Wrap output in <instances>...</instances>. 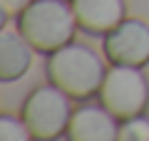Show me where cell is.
<instances>
[{
  "label": "cell",
  "mask_w": 149,
  "mask_h": 141,
  "mask_svg": "<svg viewBox=\"0 0 149 141\" xmlns=\"http://www.w3.org/2000/svg\"><path fill=\"white\" fill-rule=\"evenodd\" d=\"M102 50L112 64L144 67L149 62V25L144 20L124 17L112 32L104 35Z\"/></svg>",
  "instance_id": "cell-5"
},
{
  "label": "cell",
  "mask_w": 149,
  "mask_h": 141,
  "mask_svg": "<svg viewBox=\"0 0 149 141\" xmlns=\"http://www.w3.org/2000/svg\"><path fill=\"white\" fill-rule=\"evenodd\" d=\"M77 25L90 35L112 32L127 15L124 0H70Z\"/></svg>",
  "instance_id": "cell-7"
},
{
  "label": "cell",
  "mask_w": 149,
  "mask_h": 141,
  "mask_svg": "<svg viewBox=\"0 0 149 141\" xmlns=\"http://www.w3.org/2000/svg\"><path fill=\"white\" fill-rule=\"evenodd\" d=\"M32 52L35 47L25 40V35L5 25L0 30V79L3 82L20 79L32 64Z\"/></svg>",
  "instance_id": "cell-8"
},
{
  "label": "cell",
  "mask_w": 149,
  "mask_h": 141,
  "mask_svg": "<svg viewBox=\"0 0 149 141\" xmlns=\"http://www.w3.org/2000/svg\"><path fill=\"white\" fill-rule=\"evenodd\" d=\"M0 141H35V139L22 119L13 114H3L0 116Z\"/></svg>",
  "instance_id": "cell-9"
},
{
  "label": "cell",
  "mask_w": 149,
  "mask_h": 141,
  "mask_svg": "<svg viewBox=\"0 0 149 141\" xmlns=\"http://www.w3.org/2000/svg\"><path fill=\"white\" fill-rule=\"evenodd\" d=\"M65 136H67V141H117L119 124L117 116L102 102L85 104L72 111Z\"/></svg>",
  "instance_id": "cell-6"
},
{
  "label": "cell",
  "mask_w": 149,
  "mask_h": 141,
  "mask_svg": "<svg viewBox=\"0 0 149 141\" xmlns=\"http://www.w3.org/2000/svg\"><path fill=\"white\" fill-rule=\"evenodd\" d=\"M100 102L119 121L144 114L149 104V82L139 67L112 64L100 87Z\"/></svg>",
  "instance_id": "cell-4"
},
{
  "label": "cell",
  "mask_w": 149,
  "mask_h": 141,
  "mask_svg": "<svg viewBox=\"0 0 149 141\" xmlns=\"http://www.w3.org/2000/svg\"><path fill=\"white\" fill-rule=\"evenodd\" d=\"M70 99L72 97H67L52 82L35 87L27 94L20 114L35 141H55L67 131L70 116H72Z\"/></svg>",
  "instance_id": "cell-3"
},
{
  "label": "cell",
  "mask_w": 149,
  "mask_h": 141,
  "mask_svg": "<svg viewBox=\"0 0 149 141\" xmlns=\"http://www.w3.org/2000/svg\"><path fill=\"white\" fill-rule=\"evenodd\" d=\"M45 69L50 82L77 102L92 99L95 94H100V87L107 74L102 57L82 42H67L65 47L55 50L47 57Z\"/></svg>",
  "instance_id": "cell-1"
},
{
  "label": "cell",
  "mask_w": 149,
  "mask_h": 141,
  "mask_svg": "<svg viewBox=\"0 0 149 141\" xmlns=\"http://www.w3.org/2000/svg\"><path fill=\"white\" fill-rule=\"evenodd\" d=\"M117 141H149V116L139 114L119 124Z\"/></svg>",
  "instance_id": "cell-10"
},
{
  "label": "cell",
  "mask_w": 149,
  "mask_h": 141,
  "mask_svg": "<svg viewBox=\"0 0 149 141\" xmlns=\"http://www.w3.org/2000/svg\"><path fill=\"white\" fill-rule=\"evenodd\" d=\"M17 30L35 47V52L52 55L72 42L77 30L72 3L67 0H32L17 15Z\"/></svg>",
  "instance_id": "cell-2"
},
{
  "label": "cell",
  "mask_w": 149,
  "mask_h": 141,
  "mask_svg": "<svg viewBox=\"0 0 149 141\" xmlns=\"http://www.w3.org/2000/svg\"><path fill=\"white\" fill-rule=\"evenodd\" d=\"M32 0H0V8H3V15L13 17V15H20Z\"/></svg>",
  "instance_id": "cell-11"
}]
</instances>
